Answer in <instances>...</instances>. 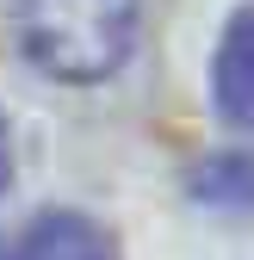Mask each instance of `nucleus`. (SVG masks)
Here are the masks:
<instances>
[{
  "label": "nucleus",
  "instance_id": "1",
  "mask_svg": "<svg viewBox=\"0 0 254 260\" xmlns=\"http://www.w3.org/2000/svg\"><path fill=\"white\" fill-rule=\"evenodd\" d=\"M19 44L56 81H106L137 44V0H25Z\"/></svg>",
  "mask_w": 254,
  "mask_h": 260
},
{
  "label": "nucleus",
  "instance_id": "2",
  "mask_svg": "<svg viewBox=\"0 0 254 260\" xmlns=\"http://www.w3.org/2000/svg\"><path fill=\"white\" fill-rule=\"evenodd\" d=\"M0 260H112V242L81 211H44L0 242Z\"/></svg>",
  "mask_w": 254,
  "mask_h": 260
},
{
  "label": "nucleus",
  "instance_id": "3",
  "mask_svg": "<svg viewBox=\"0 0 254 260\" xmlns=\"http://www.w3.org/2000/svg\"><path fill=\"white\" fill-rule=\"evenodd\" d=\"M211 93H217V118L254 130V7H242L224 25V44L211 62Z\"/></svg>",
  "mask_w": 254,
  "mask_h": 260
},
{
  "label": "nucleus",
  "instance_id": "4",
  "mask_svg": "<svg viewBox=\"0 0 254 260\" xmlns=\"http://www.w3.org/2000/svg\"><path fill=\"white\" fill-rule=\"evenodd\" d=\"M193 192L205 205H242L248 211L254 205V155H217V161H205Z\"/></svg>",
  "mask_w": 254,
  "mask_h": 260
},
{
  "label": "nucleus",
  "instance_id": "5",
  "mask_svg": "<svg viewBox=\"0 0 254 260\" xmlns=\"http://www.w3.org/2000/svg\"><path fill=\"white\" fill-rule=\"evenodd\" d=\"M13 180V143H7V118H0V192H7Z\"/></svg>",
  "mask_w": 254,
  "mask_h": 260
}]
</instances>
